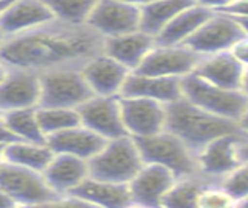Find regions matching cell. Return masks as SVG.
<instances>
[{"label":"cell","mask_w":248,"mask_h":208,"mask_svg":"<svg viewBox=\"0 0 248 208\" xmlns=\"http://www.w3.org/2000/svg\"><path fill=\"white\" fill-rule=\"evenodd\" d=\"M145 163H156L170 169L176 177H187L198 172L197 154L169 130L144 138H134Z\"/></svg>","instance_id":"5"},{"label":"cell","mask_w":248,"mask_h":208,"mask_svg":"<svg viewBox=\"0 0 248 208\" xmlns=\"http://www.w3.org/2000/svg\"><path fill=\"white\" fill-rule=\"evenodd\" d=\"M244 38H247V33L236 17L222 11H214L186 42V46L200 56H206L232 50Z\"/></svg>","instance_id":"8"},{"label":"cell","mask_w":248,"mask_h":208,"mask_svg":"<svg viewBox=\"0 0 248 208\" xmlns=\"http://www.w3.org/2000/svg\"><path fill=\"white\" fill-rule=\"evenodd\" d=\"M8 66H6V64L3 63V60L2 58H0V82H2L3 80V77L6 75V72H8Z\"/></svg>","instance_id":"41"},{"label":"cell","mask_w":248,"mask_h":208,"mask_svg":"<svg viewBox=\"0 0 248 208\" xmlns=\"http://www.w3.org/2000/svg\"><path fill=\"white\" fill-rule=\"evenodd\" d=\"M220 11L232 17H248V0H234Z\"/></svg>","instance_id":"33"},{"label":"cell","mask_w":248,"mask_h":208,"mask_svg":"<svg viewBox=\"0 0 248 208\" xmlns=\"http://www.w3.org/2000/svg\"><path fill=\"white\" fill-rule=\"evenodd\" d=\"M81 124L94 130L105 139L128 135L125 130L120 96H92L80 108Z\"/></svg>","instance_id":"13"},{"label":"cell","mask_w":248,"mask_h":208,"mask_svg":"<svg viewBox=\"0 0 248 208\" xmlns=\"http://www.w3.org/2000/svg\"><path fill=\"white\" fill-rule=\"evenodd\" d=\"M194 3V0H155L140 8V30L156 38L170 20Z\"/></svg>","instance_id":"26"},{"label":"cell","mask_w":248,"mask_h":208,"mask_svg":"<svg viewBox=\"0 0 248 208\" xmlns=\"http://www.w3.org/2000/svg\"><path fill=\"white\" fill-rule=\"evenodd\" d=\"M120 96H136L158 100L161 104H172L183 97L181 78L158 77L131 70L124 85Z\"/></svg>","instance_id":"19"},{"label":"cell","mask_w":248,"mask_h":208,"mask_svg":"<svg viewBox=\"0 0 248 208\" xmlns=\"http://www.w3.org/2000/svg\"><path fill=\"white\" fill-rule=\"evenodd\" d=\"M42 174L56 194L64 197L89 177V163L75 155L55 154Z\"/></svg>","instance_id":"20"},{"label":"cell","mask_w":248,"mask_h":208,"mask_svg":"<svg viewBox=\"0 0 248 208\" xmlns=\"http://www.w3.org/2000/svg\"><path fill=\"white\" fill-rule=\"evenodd\" d=\"M211 183V178L202 174L176 178L175 185L164 197V207H197L202 190Z\"/></svg>","instance_id":"28"},{"label":"cell","mask_w":248,"mask_h":208,"mask_svg":"<svg viewBox=\"0 0 248 208\" xmlns=\"http://www.w3.org/2000/svg\"><path fill=\"white\" fill-rule=\"evenodd\" d=\"M126 2H130V3H133V5L139 6V8H142V6H145V5H148V3L155 2V0H126Z\"/></svg>","instance_id":"39"},{"label":"cell","mask_w":248,"mask_h":208,"mask_svg":"<svg viewBox=\"0 0 248 208\" xmlns=\"http://www.w3.org/2000/svg\"><path fill=\"white\" fill-rule=\"evenodd\" d=\"M94 92L81 72V66L56 68L41 72V104L42 106L77 108L89 100Z\"/></svg>","instance_id":"6"},{"label":"cell","mask_w":248,"mask_h":208,"mask_svg":"<svg viewBox=\"0 0 248 208\" xmlns=\"http://www.w3.org/2000/svg\"><path fill=\"white\" fill-rule=\"evenodd\" d=\"M38 119L46 138L81 124L80 111L64 106H38Z\"/></svg>","instance_id":"29"},{"label":"cell","mask_w":248,"mask_h":208,"mask_svg":"<svg viewBox=\"0 0 248 208\" xmlns=\"http://www.w3.org/2000/svg\"><path fill=\"white\" fill-rule=\"evenodd\" d=\"M232 53L237 56L239 61L242 63L245 68H248V36L244 38L234 49H232Z\"/></svg>","instance_id":"34"},{"label":"cell","mask_w":248,"mask_h":208,"mask_svg":"<svg viewBox=\"0 0 248 208\" xmlns=\"http://www.w3.org/2000/svg\"><path fill=\"white\" fill-rule=\"evenodd\" d=\"M231 205H237L228 191H226L225 186L220 185H214V183H208L204 188L202 190L200 196H198V202L197 207L202 208H226Z\"/></svg>","instance_id":"32"},{"label":"cell","mask_w":248,"mask_h":208,"mask_svg":"<svg viewBox=\"0 0 248 208\" xmlns=\"http://www.w3.org/2000/svg\"><path fill=\"white\" fill-rule=\"evenodd\" d=\"M3 147H5V144H0V166L5 163V158H3Z\"/></svg>","instance_id":"46"},{"label":"cell","mask_w":248,"mask_h":208,"mask_svg":"<svg viewBox=\"0 0 248 208\" xmlns=\"http://www.w3.org/2000/svg\"><path fill=\"white\" fill-rule=\"evenodd\" d=\"M212 10L204 8L202 5H190L183 10L178 16L173 17L170 22L156 35V44L162 46H180L194 36V33L212 16Z\"/></svg>","instance_id":"24"},{"label":"cell","mask_w":248,"mask_h":208,"mask_svg":"<svg viewBox=\"0 0 248 208\" xmlns=\"http://www.w3.org/2000/svg\"><path fill=\"white\" fill-rule=\"evenodd\" d=\"M42 2L50 8L56 20L81 25L86 24L98 0H42Z\"/></svg>","instance_id":"30"},{"label":"cell","mask_w":248,"mask_h":208,"mask_svg":"<svg viewBox=\"0 0 248 208\" xmlns=\"http://www.w3.org/2000/svg\"><path fill=\"white\" fill-rule=\"evenodd\" d=\"M183 97L212 114L231 121H237L242 116L248 105V96L242 89H228L206 82L195 72L181 78Z\"/></svg>","instance_id":"4"},{"label":"cell","mask_w":248,"mask_h":208,"mask_svg":"<svg viewBox=\"0 0 248 208\" xmlns=\"http://www.w3.org/2000/svg\"><path fill=\"white\" fill-rule=\"evenodd\" d=\"M41 104V74L34 70L10 68L0 82V110L3 113L33 108Z\"/></svg>","instance_id":"14"},{"label":"cell","mask_w":248,"mask_h":208,"mask_svg":"<svg viewBox=\"0 0 248 208\" xmlns=\"http://www.w3.org/2000/svg\"><path fill=\"white\" fill-rule=\"evenodd\" d=\"M175 174L170 169L156 163H144V166L128 183L133 205L156 207L162 205L167 192L176 182Z\"/></svg>","instance_id":"15"},{"label":"cell","mask_w":248,"mask_h":208,"mask_svg":"<svg viewBox=\"0 0 248 208\" xmlns=\"http://www.w3.org/2000/svg\"><path fill=\"white\" fill-rule=\"evenodd\" d=\"M239 20V24L242 25L244 28V32L247 33V36H248V17H236Z\"/></svg>","instance_id":"42"},{"label":"cell","mask_w":248,"mask_h":208,"mask_svg":"<svg viewBox=\"0 0 248 208\" xmlns=\"http://www.w3.org/2000/svg\"><path fill=\"white\" fill-rule=\"evenodd\" d=\"M14 200L6 194V192L0 188V208H6V207H14Z\"/></svg>","instance_id":"38"},{"label":"cell","mask_w":248,"mask_h":208,"mask_svg":"<svg viewBox=\"0 0 248 208\" xmlns=\"http://www.w3.org/2000/svg\"><path fill=\"white\" fill-rule=\"evenodd\" d=\"M245 69L247 68L232 53V50H228V52L202 56L194 72L206 82L222 86V88L240 89Z\"/></svg>","instance_id":"22"},{"label":"cell","mask_w":248,"mask_h":208,"mask_svg":"<svg viewBox=\"0 0 248 208\" xmlns=\"http://www.w3.org/2000/svg\"><path fill=\"white\" fill-rule=\"evenodd\" d=\"M244 205H248V200H247V202H245V204H244Z\"/></svg>","instance_id":"48"},{"label":"cell","mask_w":248,"mask_h":208,"mask_svg":"<svg viewBox=\"0 0 248 208\" xmlns=\"http://www.w3.org/2000/svg\"><path fill=\"white\" fill-rule=\"evenodd\" d=\"M248 136L242 132H232L212 139L197 154L198 172L211 180H222L242 161V146Z\"/></svg>","instance_id":"9"},{"label":"cell","mask_w":248,"mask_h":208,"mask_svg":"<svg viewBox=\"0 0 248 208\" xmlns=\"http://www.w3.org/2000/svg\"><path fill=\"white\" fill-rule=\"evenodd\" d=\"M14 2V0H0V14H2L8 6Z\"/></svg>","instance_id":"43"},{"label":"cell","mask_w":248,"mask_h":208,"mask_svg":"<svg viewBox=\"0 0 248 208\" xmlns=\"http://www.w3.org/2000/svg\"><path fill=\"white\" fill-rule=\"evenodd\" d=\"M202 56L195 53L186 44L162 46L156 44L145 56L138 72L158 75V77H176L183 78L192 74L200 63Z\"/></svg>","instance_id":"12"},{"label":"cell","mask_w":248,"mask_h":208,"mask_svg":"<svg viewBox=\"0 0 248 208\" xmlns=\"http://www.w3.org/2000/svg\"><path fill=\"white\" fill-rule=\"evenodd\" d=\"M105 39L86 24L75 25L53 20L30 32L8 36L0 47V58L8 68L46 70L83 66L103 52Z\"/></svg>","instance_id":"1"},{"label":"cell","mask_w":248,"mask_h":208,"mask_svg":"<svg viewBox=\"0 0 248 208\" xmlns=\"http://www.w3.org/2000/svg\"><path fill=\"white\" fill-rule=\"evenodd\" d=\"M106 141L108 139L83 124L47 136V144L55 154H69L84 160H91Z\"/></svg>","instance_id":"23"},{"label":"cell","mask_w":248,"mask_h":208,"mask_svg":"<svg viewBox=\"0 0 248 208\" xmlns=\"http://www.w3.org/2000/svg\"><path fill=\"white\" fill-rule=\"evenodd\" d=\"M220 183L234 197L237 205H244L248 200V158L240 161L239 166L223 177Z\"/></svg>","instance_id":"31"},{"label":"cell","mask_w":248,"mask_h":208,"mask_svg":"<svg viewBox=\"0 0 248 208\" xmlns=\"http://www.w3.org/2000/svg\"><path fill=\"white\" fill-rule=\"evenodd\" d=\"M88 163L91 177L128 185L145 161L140 155L136 139L125 135L106 141L105 146L88 160Z\"/></svg>","instance_id":"3"},{"label":"cell","mask_w":248,"mask_h":208,"mask_svg":"<svg viewBox=\"0 0 248 208\" xmlns=\"http://www.w3.org/2000/svg\"><path fill=\"white\" fill-rule=\"evenodd\" d=\"M240 89H242L245 94L248 96V68L245 69V74H244V80H242V86H240Z\"/></svg>","instance_id":"40"},{"label":"cell","mask_w":248,"mask_h":208,"mask_svg":"<svg viewBox=\"0 0 248 208\" xmlns=\"http://www.w3.org/2000/svg\"><path fill=\"white\" fill-rule=\"evenodd\" d=\"M6 38H8V36H6V33H5L3 28H2V25H0V47H2V44L6 41Z\"/></svg>","instance_id":"44"},{"label":"cell","mask_w":248,"mask_h":208,"mask_svg":"<svg viewBox=\"0 0 248 208\" xmlns=\"http://www.w3.org/2000/svg\"><path fill=\"white\" fill-rule=\"evenodd\" d=\"M197 5H202L204 8H209L212 11H220L225 6H228L234 0H194Z\"/></svg>","instance_id":"35"},{"label":"cell","mask_w":248,"mask_h":208,"mask_svg":"<svg viewBox=\"0 0 248 208\" xmlns=\"http://www.w3.org/2000/svg\"><path fill=\"white\" fill-rule=\"evenodd\" d=\"M3 118V111L2 110H0V119H2Z\"/></svg>","instance_id":"47"},{"label":"cell","mask_w":248,"mask_h":208,"mask_svg":"<svg viewBox=\"0 0 248 208\" xmlns=\"http://www.w3.org/2000/svg\"><path fill=\"white\" fill-rule=\"evenodd\" d=\"M16 138L13 136V133L6 128V125L3 124V121L0 119V144H6V142L14 141Z\"/></svg>","instance_id":"36"},{"label":"cell","mask_w":248,"mask_h":208,"mask_svg":"<svg viewBox=\"0 0 248 208\" xmlns=\"http://www.w3.org/2000/svg\"><path fill=\"white\" fill-rule=\"evenodd\" d=\"M242 158H248V139L244 142V146H242Z\"/></svg>","instance_id":"45"},{"label":"cell","mask_w":248,"mask_h":208,"mask_svg":"<svg viewBox=\"0 0 248 208\" xmlns=\"http://www.w3.org/2000/svg\"><path fill=\"white\" fill-rule=\"evenodd\" d=\"M155 46H156V39L153 35L139 28L136 32L106 38L103 52L116 58L130 70H136Z\"/></svg>","instance_id":"21"},{"label":"cell","mask_w":248,"mask_h":208,"mask_svg":"<svg viewBox=\"0 0 248 208\" xmlns=\"http://www.w3.org/2000/svg\"><path fill=\"white\" fill-rule=\"evenodd\" d=\"M81 72L95 96H120L131 70L108 53L100 52L83 64Z\"/></svg>","instance_id":"16"},{"label":"cell","mask_w":248,"mask_h":208,"mask_svg":"<svg viewBox=\"0 0 248 208\" xmlns=\"http://www.w3.org/2000/svg\"><path fill=\"white\" fill-rule=\"evenodd\" d=\"M64 197L74 200L77 204L97 205L106 208H120L133 205L128 185L106 182L91 175Z\"/></svg>","instance_id":"17"},{"label":"cell","mask_w":248,"mask_h":208,"mask_svg":"<svg viewBox=\"0 0 248 208\" xmlns=\"http://www.w3.org/2000/svg\"><path fill=\"white\" fill-rule=\"evenodd\" d=\"M53 155L55 152L47 142L14 139L6 142L3 147V158L6 163L39 172H44Z\"/></svg>","instance_id":"25"},{"label":"cell","mask_w":248,"mask_h":208,"mask_svg":"<svg viewBox=\"0 0 248 208\" xmlns=\"http://www.w3.org/2000/svg\"><path fill=\"white\" fill-rule=\"evenodd\" d=\"M120 108L125 130L133 138H144L166 130V104L145 97L120 96Z\"/></svg>","instance_id":"11"},{"label":"cell","mask_w":248,"mask_h":208,"mask_svg":"<svg viewBox=\"0 0 248 208\" xmlns=\"http://www.w3.org/2000/svg\"><path fill=\"white\" fill-rule=\"evenodd\" d=\"M55 16L42 0H14L0 14V25L6 36L30 32L33 28L53 22Z\"/></svg>","instance_id":"18"},{"label":"cell","mask_w":248,"mask_h":208,"mask_svg":"<svg viewBox=\"0 0 248 208\" xmlns=\"http://www.w3.org/2000/svg\"><path fill=\"white\" fill-rule=\"evenodd\" d=\"M2 121L16 139L47 142V138L42 132L38 119V106L6 111L3 113Z\"/></svg>","instance_id":"27"},{"label":"cell","mask_w":248,"mask_h":208,"mask_svg":"<svg viewBox=\"0 0 248 208\" xmlns=\"http://www.w3.org/2000/svg\"><path fill=\"white\" fill-rule=\"evenodd\" d=\"M86 25L103 39L136 32L140 28V8L126 0H98Z\"/></svg>","instance_id":"10"},{"label":"cell","mask_w":248,"mask_h":208,"mask_svg":"<svg viewBox=\"0 0 248 208\" xmlns=\"http://www.w3.org/2000/svg\"><path fill=\"white\" fill-rule=\"evenodd\" d=\"M0 188L16 205H46L61 199L50 188L42 172L6 161L0 166Z\"/></svg>","instance_id":"7"},{"label":"cell","mask_w":248,"mask_h":208,"mask_svg":"<svg viewBox=\"0 0 248 208\" xmlns=\"http://www.w3.org/2000/svg\"><path fill=\"white\" fill-rule=\"evenodd\" d=\"M166 130L172 132L194 154L218 136L240 130L236 121L212 114L181 97L167 105Z\"/></svg>","instance_id":"2"},{"label":"cell","mask_w":248,"mask_h":208,"mask_svg":"<svg viewBox=\"0 0 248 208\" xmlns=\"http://www.w3.org/2000/svg\"><path fill=\"white\" fill-rule=\"evenodd\" d=\"M237 124H239V128L242 130L247 136H248V105H247V108L244 110L242 113V116H240V119L237 121Z\"/></svg>","instance_id":"37"}]
</instances>
